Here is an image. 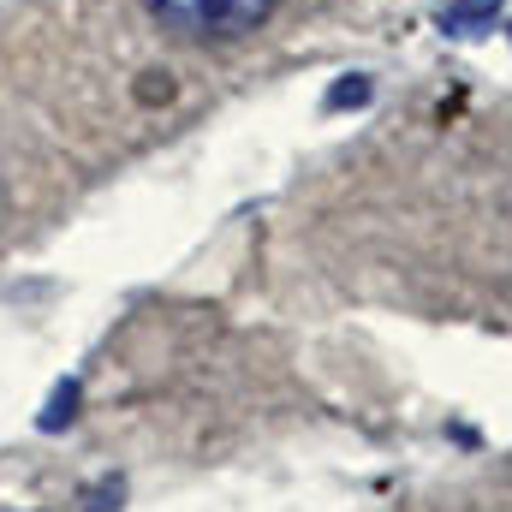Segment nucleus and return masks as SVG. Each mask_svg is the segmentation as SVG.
Returning <instances> with one entry per match:
<instances>
[{"label":"nucleus","mask_w":512,"mask_h":512,"mask_svg":"<svg viewBox=\"0 0 512 512\" xmlns=\"http://www.w3.org/2000/svg\"><path fill=\"white\" fill-rule=\"evenodd\" d=\"M161 30L185 42H233L251 36L256 24L274 12V0H143Z\"/></svg>","instance_id":"f257e3e1"},{"label":"nucleus","mask_w":512,"mask_h":512,"mask_svg":"<svg viewBox=\"0 0 512 512\" xmlns=\"http://www.w3.org/2000/svg\"><path fill=\"white\" fill-rule=\"evenodd\" d=\"M501 6L507 0H441V30L447 36H483V30H495Z\"/></svg>","instance_id":"f03ea898"},{"label":"nucleus","mask_w":512,"mask_h":512,"mask_svg":"<svg viewBox=\"0 0 512 512\" xmlns=\"http://www.w3.org/2000/svg\"><path fill=\"white\" fill-rule=\"evenodd\" d=\"M72 417H78V382H60L54 393H48V405H42L36 429H42V435H54V429H66Z\"/></svg>","instance_id":"7ed1b4c3"},{"label":"nucleus","mask_w":512,"mask_h":512,"mask_svg":"<svg viewBox=\"0 0 512 512\" xmlns=\"http://www.w3.org/2000/svg\"><path fill=\"white\" fill-rule=\"evenodd\" d=\"M370 96H376V84H370L364 72H352V78H340V84L328 90V102H322V108H328V114H340V108H364Z\"/></svg>","instance_id":"20e7f679"},{"label":"nucleus","mask_w":512,"mask_h":512,"mask_svg":"<svg viewBox=\"0 0 512 512\" xmlns=\"http://www.w3.org/2000/svg\"><path fill=\"white\" fill-rule=\"evenodd\" d=\"M120 501H126V483L120 477H102L96 489H84V512H120Z\"/></svg>","instance_id":"39448f33"},{"label":"nucleus","mask_w":512,"mask_h":512,"mask_svg":"<svg viewBox=\"0 0 512 512\" xmlns=\"http://www.w3.org/2000/svg\"><path fill=\"white\" fill-rule=\"evenodd\" d=\"M507 36H512V24H507Z\"/></svg>","instance_id":"423d86ee"}]
</instances>
